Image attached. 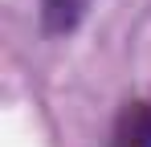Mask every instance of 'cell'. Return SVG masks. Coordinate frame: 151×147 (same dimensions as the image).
Returning <instances> with one entry per match:
<instances>
[{"mask_svg": "<svg viewBox=\"0 0 151 147\" xmlns=\"http://www.w3.org/2000/svg\"><path fill=\"white\" fill-rule=\"evenodd\" d=\"M37 4H41V24L57 37L74 33L86 17V0H37Z\"/></svg>", "mask_w": 151, "mask_h": 147, "instance_id": "7a4b0ae2", "label": "cell"}, {"mask_svg": "<svg viewBox=\"0 0 151 147\" xmlns=\"http://www.w3.org/2000/svg\"><path fill=\"white\" fill-rule=\"evenodd\" d=\"M110 147H151V102H127L119 110Z\"/></svg>", "mask_w": 151, "mask_h": 147, "instance_id": "6da1fadb", "label": "cell"}]
</instances>
